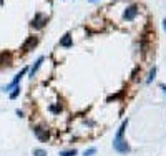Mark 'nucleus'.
<instances>
[{
    "label": "nucleus",
    "mask_w": 166,
    "mask_h": 156,
    "mask_svg": "<svg viewBox=\"0 0 166 156\" xmlns=\"http://www.w3.org/2000/svg\"><path fill=\"white\" fill-rule=\"evenodd\" d=\"M126 125H128V120L121 123L120 130H118L116 136H115V140H113V148L116 149L118 153H123V154H124V153H130V146H128V143L124 141V138H123L124 130H126Z\"/></svg>",
    "instance_id": "nucleus-1"
},
{
    "label": "nucleus",
    "mask_w": 166,
    "mask_h": 156,
    "mask_svg": "<svg viewBox=\"0 0 166 156\" xmlns=\"http://www.w3.org/2000/svg\"><path fill=\"white\" fill-rule=\"evenodd\" d=\"M27 73V68H23V70L19 73V75H15V78H14V82H12L10 85H7V86H3V91H8V90H12V88H15V86H19V82H20V78L23 77V75Z\"/></svg>",
    "instance_id": "nucleus-2"
},
{
    "label": "nucleus",
    "mask_w": 166,
    "mask_h": 156,
    "mask_svg": "<svg viewBox=\"0 0 166 156\" xmlns=\"http://www.w3.org/2000/svg\"><path fill=\"white\" fill-rule=\"evenodd\" d=\"M136 13H138V8L135 7V5H131V7H128L126 10H124V20H133L135 17H136Z\"/></svg>",
    "instance_id": "nucleus-3"
},
{
    "label": "nucleus",
    "mask_w": 166,
    "mask_h": 156,
    "mask_svg": "<svg viewBox=\"0 0 166 156\" xmlns=\"http://www.w3.org/2000/svg\"><path fill=\"white\" fill-rule=\"evenodd\" d=\"M35 136H37L40 141H47L48 140V131L43 130L42 126H38V128H35Z\"/></svg>",
    "instance_id": "nucleus-4"
},
{
    "label": "nucleus",
    "mask_w": 166,
    "mask_h": 156,
    "mask_svg": "<svg viewBox=\"0 0 166 156\" xmlns=\"http://www.w3.org/2000/svg\"><path fill=\"white\" fill-rule=\"evenodd\" d=\"M47 24V19L43 15H40V13H37V17H35V20H33V27L35 28H42Z\"/></svg>",
    "instance_id": "nucleus-5"
},
{
    "label": "nucleus",
    "mask_w": 166,
    "mask_h": 156,
    "mask_svg": "<svg viewBox=\"0 0 166 156\" xmlns=\"http://www.w3.org/2000/svg\"><path fill=\"white\" fill-rule=\"evenodd\" d=\"M42 63H43V56H40V58H38L37 62H35V65L32 67V70H30V77H33V75L37 73V70L40 68V65H42Z\"/></svg>",
    "instance_id": "nucleus-6"
},
{
    "label": "nucleus",
    "mask_w": 166,
    "mask_h": 156,
    "mask_svg": "<svg viewBox=\"0 0 166 156\" xmlns=\"http://www.w3.org/2000/svg\"><path fill=\"white\" fill-rule=\"evenodd\" d=\"M60 45H62V47H72V37H70V35H65V37L60 40Z\"/></svg>",
    "instance_id": "nucleus-7"
},
{
    "label": "nucleus",
    "mask_w": 166,
    "mask_h": 156,
    "mask_svg": "<svg viewBox=\"0 0 166 156\" xmlns=\"http://www.w3.org/2000/svg\"><path fill=\"white\" fill-rule=\"evenodd\" d=\"M35 43H37V38H33V37H30V38H28V40H27V43H25V45H23V50H28V48H30V47H32V45H35Z\"/></svg>",
    "instance_id": "nucleus-8"
},
{
    "label": "nucleus",
    "mask_w": 166,
    "mask_h": 156,
    "mask_svg": "<svg viewBox=\"0 0 166 156\" xmlns=\"http://www.w3.org/2000/svg\"><path fill=\"white\" fill-rule=\"evenodd\" d=\"M33 156H47V151H45V149L37 148V149H33Z\"/></svg>",
    "instance_id": "nucleus-9"
},
{
    "label": "nucleus",
    "mask_w": 166,
    "mask_h": 156,
    "mask_svg": "<svg viewBox=\"0 0 166 156\" xmlns=\"http://www.w3.org/2000/svg\"><path fill=\"white\" fill-rule=\"evenodd\" d=\"M60 156H76V151L75 149H68V151H62Z\"/></svg>",
    "instance_id": "nucleus-10"
},
{
    "label": "nucleus",
    "mask_w": 166,
    "mask_h": 156,
    "mask_svg": "<svg viewBox=\"0 0 166 156\" xmlns=\"http://www.w3.org/2000/svg\"><path fill=\"white\" fill-rule=\"evenodd\" d=\"M19 93H20V86H15V88H14V91L10 93V98L14 100V98H17V96H19Z\"/></svg>",
    "instance_id": "nucleus-11"
},
{
    "label": "nucleus",
    "mask_w": 166,
    "mask_h": 156,
    "mask_svg": "<svg viewBox=\"0 0 166 156\" xmlns=\"http://www.w3.org/2000/svg\"><path fill=\"white\" fill-rule=\"evenodd\" d=\"M95 153H97V149H95V148H90V149H86V151L83 153V156H91V154H95Z\"/></svg>",
    "instance_id": "nucleus-12"
},
{
    "label": "nucleus",
    "mask_w": 166,
    "mask_h": 156,
    "mask_svg": "<svg viewBox=\"0 0 166 156\" xmlns=\"http://www.w3.org/2000/svg\"><path fill=\"white\" fill-rule=\"evenodd\" d=\"M155 75H156V68H153V70L150 72V78H148V83H150V82H151V80H153V78H155Z\"/></svg>",
    "instance_id": "nucleus-13"
},
{
    "label": "nucleus",
    "mask_w": 166,
    "mask_h": 156,
    "mask_svg": "<svg viewBox=\"0 0 166 156\" xmlns=\"http://www.w3.org/2000/svg\"><path fill=\"white\" fill-rule=\"evenodd\" d=\"M163 27H164V30H166V19L163 20Z\"/></svg>",
    "instance_id": "nucleus-14"
},
{
    "label": "nucleus",
    "mask_w": 166,
    "mask_h": 156,
    "mask_svg": "<svg viewBox=\"0 0 166 156\" xmlns=\"http://www.w3.org/2000/svg\"><path fill=\"white\" fill-rule=\"evenodd\" d=\"M161 88H163V90L166 91V85H161Z\"/></svg>",
    "instance_id": "nucleus-15"
},
{
    "label": "nucleus",
    "mask_w": 166,
    "mask_h": 156,
    "mask_svg": "<svg viewBox=\"0 0 166 156\" xmlns=\"http://www.w3.org/2000/svg\"><path fill=\"white\" fill-rule=\"evenodd\" d=\"M90 2H97V0H90Z\"/></svg>",
    "instance_id": "nucleus-16"
}]
</instances>
